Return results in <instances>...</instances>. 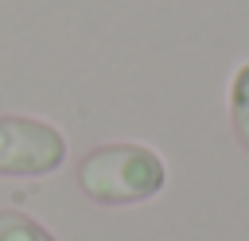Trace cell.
Instances as JSON below:
<instances>
[{
  "label": "cell",
  "instance_id": "6da1fadb",
  "mask_svg": "<svg viewBox=\"0 0 249 241\" xmlns=\"http://www.w3.org/2000/svg\"><path fill=\"white\" fill-rule=\"evenodd\" d=\"M163 159L144 144H101L82 155L78 187L86 198L101 206H132L148 202L163 190Z\"/></svg>",
  "mask_w": 249,
  "mask_h": 241
},
{
  "label": "cell",
  "instance_id": "7a4b0ae2",
  "mask_svg": "<svg viewBox=\"0 0 249 241\" xmlns=\"http://www.w3.org/2000/svg\"><path fill=\"white\" fill-rule=\"evenodd\" d=\"M66 159V140L35 117H0V175H51Z\"/></svg>",
  "mask_w": 249,
  "mask_h": 241
},
{
  "label": "cell",
  "instance_id": "3957f363",
  "mask_svg": "<svg viewBox=\"0 0 249 241\" xmlns=\"http://www.w3.org/2000/svg\"><path fill=\"white\" fill-rule=\"evenodd\" d=\"M230 124H233V136L241 140V148L249 152V62H241L230 82Z\"/></svg>",
  "mask_w": 249,
  "mask_h": 241
},
{
  "label": "cell",
  "instance_id": "277c9868",
  "mask_svg": "<svg viewBox=\"0 0 249 241\" xmlns=\"http://www.w3.org/2000/svg\"><path fill=\"white\" fill-rule=\"evenodd\" d=\"M0 241H54L35 218L19 210H0Z\"/></svg>",
  "mask_w": 249,
  "mask_h": 241
}]
</instances>
